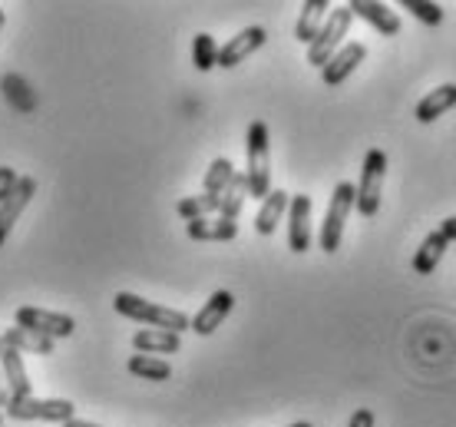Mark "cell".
<instances>
[{
    "label": "cell",
    "instance_id": "obj_1",
    "mask_svg": "<svg viewBox=\"0 0 456 427\" xmlns=\"http://www.w3.org/2000/svg\"><path fill=\"white\" fill-rule=\"evenodd\" d=\"M113 308L133 322H142L149 328H162V332H172V335H183L192 318H185V312H175V308H166V305H156V301H146L133 295V292H119L113 299Z\"/></svg>",
    "mask_w": 456,
    "mask_h": 427
},
{
    "label": "cell",
    "instance_id": "obj_2",
    "mask_svg": "<svg viewBox=\"0 0 456 427\" xmlns=\"http://www.w3.org/2000/svg\"><path fill=\"white\" fill-rule=\"evenodd\" d=\"M245 152H248V199H265L272 193V143H268V127L262 119H255L248 127L245 139Z\"/></svg>",
    "mask_w": 456,
    "mask_h": 427
},
{
    "label": "cell",
    "instance_id": "obj_3",
    "mask_svg": "<svg viewBox=\"0 0 456 427\" xmlns=\"http://www.w3.org/2000/svg\"><path fill=\"white\" fill-rule=\"evenodd\" d=\"M384 176H387V152L384 150H367L364 169H361V183L354 185L357 196L354 206L364 219H374L380 209V193H384Z\"/></svg>",
    "mask_w": 456,
    "mask_h": 427
},
{
    "label": "cell",
    "instance_id": "obj_4",
    "mask_svg": "<svg viewBox=\"0 0 456 427\" xmlns=\"http://www.w3.org/2000/svg\"><path fill=\"white\" fill-rule=\"evenodd\" d=\"M354 196H357L354 183H338V185H334L331 202H328V212H324V222H321V235H318L321 249H324L328 255L341 249L344 226H347V216H351V209H354Z\"/></svg>",
    "mask_w": 456,
    "mask_h": 427
},
{
    "label": "cell",
    "instance_id": "obj_5",
    "mask_svg": "<svg viewBox=\"0 0 456 427\" xmlns=\"http://www.w3.org/2000/svg\"><path fill=\"white\" fill-rule=\"evenodd\" d=\"M351 21H354V13H351L347 4H344V7H331L324 27H321L318 37L308 44V63L311 67H324V63L341 50L344 37H347V30H351Z\"/></svg>",
    "mask_w": 456,
    "mask_h": 427
},
{
    "label": "cell",
    "instance_id": "obj_6",
    "mask_svg": "<svg viewBox=\"0 0 456 427\" xmlns=\"http://www.w3.org/2000/svg\"><path fill=\"white\" fill-rule=\"evenodd\" d=\"M13 421H57L67 424L69 417H77V407L67 398H11V405L4 407Z\"/></svg>",
    "mask_w": 456,
    "mask_h": 427
},
{
    "label": "cell",
    "instance_id": "obj_7",
    "mask_svg": "<svg viewBox=\"0 0 456 427\" xmlns=\"http://www.w3.org/2000/svg\"><path fill=\"white\" fill-rule=\"evenodd\" d=\"M17 328H27V332H37V335H46V338H69L77 332V318L73 315H63V312H46V308H30V305H20L17 312Z\"/></svg>",
    "mask_w": 456,
    "mask_h": 427
},
{
    "label": "cell",
    "instance_id": "obj_8",
    "mask_svg": "<svg viewBox=\"0 0 456 427\" xmlns=\"http://www.w3.org/2000/svg\"><path fill=\"white\" fill-rule=\"evenodd\" d=\"M34 196H37V179L34 176H20L11 196L0 202V245L7 242L11 229L17 226V219L23 216V209L30 206V199Z\"/></svg>",
    "mask_w": 456,
    "mask_h": 427
},
{
    "label": "cell",
    "instance_id": "obj_9",
    "mask_svg": "<svg viewBox=\"0 0 456 427\" xmlns=\"http://www.w3.org/2000/svg\"><path fill=\"white\" fill-rule=\"evenodd\" d=\"M265 40H268L265 27H245V30H239L225 46H218V67L222 70L239 67L241 60H248L255 50H262Z\"/></svg>",
    "mask_w": 456,
    "mask_h": 427
},
{
    "label": "cell",
    "instance_id": "obj_10",
    "mask_svg": "<svg viewBox=\"0 0 456 427\" xmlns=\"http://www.w3.org/2000/svg\"><path fill=\"white\" fill-rule=\"evenodd\" d=\"M311 196H291L288 202V245L291 252H308L311 249Z\"/></svg>",
    "mask_w": 456,
    "mask_h": 427
},
{
    "label": "cell",
    "instance_id": "obj_11",
    "mask_svg": "<svg viewBox=\"0 0 456 427\" xmlns=\"http://www.w3.org/2000/svg\"><path fill=\"white\" fill-rule=\"evenodd\" d=\"M367 57V46L364 44H357V40H351V44H344L338 53H334L324 67H321V80L328 83V86H341L347 77H351L354 70L364 63Z\"/></svg>",
    "mask_w": 456,
    "mask_h": 427
},
{
    "label": "cell",
    "instance_id": "obj_12",
    "mask_svg": "<svg viewBox=\"0 0 456 427\" xmlns=\"http://www.w3.org/2000/svg\"><path fill=\"white\" fill-rule=\"evenodd\" d=\"M232 305H235V295H232V292H225V289L212 292V299H208L206 305H202V312L189 322V328H192L195 335L208 338L216 328H222V322H225L228 312H232Z\"/></svg>",
    "mask_w": 456,
    "mask_h": 427
},
{
    "label": "cell",
    "instance_id": "obj_13",
    "mask_svg": "<svg viewBox=\"0 0 456 427\" xmlns=\"http://www.w3.org/2000/svg\"><path fill=\"white\" fill-rule=\"evenodd\" d=\"M347 7H351L354 17H361V21H367L374 30H380V37L400 34V17H397V11H390L387 4H380V0H351Z\"/></svg>",
    "mask_w": 456,
    "mask_h": 427
},
{
    "label": "cell",
    "instance_id": "obj_14",
    "mask_svg": "<svg viewBox=\"0 0 456 427\" xmlns=\"http://www.w3.org/2000/svg\"><path fill=\"white\" fill-rule=\"evenodd\" d=\"M0 371H4V384H7L11 398H30V394H34V384L27 378L20 351H13V348L4 345V341H0Z\"/></svg>",
    "mask_w": 456,
    "mask_h": 427
},
{
    "label": "cell",
    "instance_id": "obj_15",
    "mask_svg": "<svg viewBox=\"0 0 456 427\" xmlns=\"http://www.w3.org/2000/svg\"><path fill=\"white\" fill-rule=\"evenodd\" d=\"M185 232H189V239H192V242H232V239L239 235V222L208 216V219L185 222Z\"/></svg>",
    "mask_w": 456,
    "mask_h": 427
},
{
    "label": "cell",
    "instance_id": "obj_16",
    "mask_svg": "<svg viewBox=\"0 0 456 427\" xmlns=\"http://www.w3.org/2000/svg\"><path fill=\"white\" fill-rule=\"evenodd\" d=\"M288 202H291V196H288L285 189H272V193L262 199V209H258V216H255V232H258V235H274L278 222L288 216Z\"/></svg>",
    "mask_w": 456,
    "mask_h": 427
},
{
    "label": "cell",
    "instance_id": "obj_17",
    "mask_svg": "<svg viewBox=\"0 0 456 427\" xmlns=\"http://www.w3.org/2000/svg\"><path fill=\"white\" fill-rule=\"evenodd\" d=\"M133 348H136L139 355H175L179 348H183V338L172 335V332H162V328H142L133 335Z\"/></svg>",
    "mask_w": 456,
    "mask_h": 427
},
{
    "label": "cell",
    "instance_id": "obj_18",
    "mask_svg": "<svg viewBox=\"0 0 456 427\" xmlns=\"http://www.w3.org/2000/svg\"><path fill=\"white\" fill-rule=\"evenodd\" d=\"M453 106H456V83H444V86H436L434 93L423 96L420 103H417V110H413V116L420 123H434L446 110H453Z\"/></svg>",
    "mask_w": 456,
    "mask_h": 427
},
{
    "label": "cell",
    "instance_id": "obj_19",
    "mask_svg": "<svg viewBox=\"0 0 456 427\" xmlns=\"http://www.w3.org/2000/svg\"><path fill=\"white\" fill-rule=\"evenodd\" d=\"M446 249H450V242L444 239V232L434 229V232H430V235H427V239L420 242L417 255H413V272H417V275H434Z\"/></svg>",
    "mask_w": 456,
    "mask_h": 427
},
{
    "label": "cell",
    "instance_id": "obj_20",
    "mask_svg": "<svg viewBox=\"0 0 456 427\" xmlns=\"http://www.w3.org/2000/svg\"><path fill=\"white\" fill-rule=\"evenodd\" d=\"M328 13H331V4H328V0H308V4L301 7V17H297V23H295L297 40H301V44H311V40L318 37L321 27H324V21H328Z\"/></svg>",
    "mask_w": 456,
    "mask_h": 427
},
{
    "label": "cell",
    "instance_id": "obj_21",
    "mask_svg": "<svg viewBox=\"0 0 456 427\" xmlns=\"http://www.w3.org/2000/svg\"><path fill=\"white\" fill-rule=\"evenodd\" d=\"M0 341L11 345L13 351H20V355H53V338L27 332V328H7L0 335Z\"/></svg>",
    "mask_w": 456,
    "mask_h": 427
},
{
    "label": "cell",
    "instance_id": "obj_22",
    "mask_svg": "<svg viewBox=\"0 0 456 427\" xmlns=\"http://www.w3.org/2000/svg\"><path fill=\"white\" fill-rule=\"evenodd\" d=\"M245 199H248V176L235 173L232 176V183L225 185V193L218 196V219H228V222L239 219Z\"/></svg>",
    "mask_w": 456,
    "mask_h": 427
},
{
    "label": "cell",
    "instance_id": "obj_23",
    "mask_svg": "<svg viewBox=\"0 0 456 427\" xmlns=\"http://www.w3.org/2000/svg\"><path fill=\"white\" fill-rule=\"evenodd\" d=\"M129 374H136L142 382H169L172 378V365L162 358H152V355H133L126 361Z\"/></svg>",
    "mask_w": 456,
    "mask_h": 427
},
{
    "label": "cell",
    "instance_id": "obj_24",
    "mask_svg": "<svg viewBox=\"0 0 456 427\" xmlns=\"http://www.w3.org/2000/svg\"><path fill=\"white\" fill-rule=\"evenodd\" d=\"M175 212H179L185 222L208 219V216L218 212V196H208V193H202V196H185L175 202Z\"/></svg>",
    "mask_w": 456,
    "mask_h": 427
},
{
    "label": "cell",
    "instance_id": "obj_25",
    "mask_svg": "<svg viewBox=\"0 0 456 427\" xmlns=\"http://www.w3.org/2000/svg\"><path fill=\"white\" fill-rule=\"evenodd\" d=\"M232 176H235L232 160H225V156L212 160V166L206 169V193L208 196H222V193H225V185L232 183Z\"/></svg>",
    "mask_w": 456,
    "mask_h": 427
},
{
    "label": "cell",
    "instance_id": "obj_26",
    "mask_svg": "<svg viewBox=\"0 0 456 427\" xmlns=\"http://www.w3.org/2000/svg\"><path fill=\"white\" fill-rule=\"evenodd\" d=\"M192 60H195V70H202L208 73L212 67H218V44L212 34H195L192 40Z\"/></svg>",
    "mask_w": 456,
    "mask_h": 427
},
{
    "label": "cell",
    "instance_id": "obj_27",
    "mask_svg": "<svg viewBox=\"0 0 456 427\" xmlns=\"http://www.w3.org/2000/svg\"><path fill=\"white\" fill-rule=\"evenodd\" d=\"M403 11H411L427 27H440L444 23V7L434 4V0H403Z\"/></svg>",
    "mask_w": 456,
    "mask_h": 427
},
{
    "label": "cell",
    "instance_id": "obj_28",
    "mask_svg": "<svg viewBox=\"0 0 456 427\" xmlns=\"http://www.w3.org/2000/svg\"><path fill=\"white\" fill-rule=\"evenodd\" d=\"M17 179H20V176H17V169H11V166H0V202L13 193Z\"/></svg>",
    "mask_w": 456,
    "mask_h": 427
},
{
    "label": "cell",
    "instance_id": "obj_29",
    "mask_svg": "<svg viewBox=\"0 0 456 427\" xmlns=\"http://www.w3.org/2000/svg\"><path fill=\"white\" fill-rule=\"evenodd\" d=\"M347 427H374V411L370 407H361V411H354Z\"/></svg>",
    "mask_w": 456,
    "mask_h": 427
},
{
    "label": "cell",
    "instance_id": "obj_30",
    "mask_svg": "<svg viewBox=\"0 0 456 427\" xmlns=\"http://www.w3.org/2000/svg\"><path fill=\"white\" fill-rule=\"evenodd\" d=\"M440 232H444L446 242H456V216H450V219L440 222Z\"/></svg>",
    "mask_w": 456,
    "mask_h": 427
},
{
    "label": "cell",
    "instance_id": "obj_31",
    "mask_svg": "<svg viewBox=\"0 0 456 427\" xmlns=\"http://www.w3.org/2000/svg\"><path fill=\"white\" fill-rule=\"evenodd\" d=\"M63 427H103V424H93V421H80V417H69Z\"/></svg>",
    "mask_w": 456,
    "mask_h": 427
},
{
    "label": "cell",
    "instance_id": "obj_32",
    "mask_svg": "<svg viewBox=\"0 0 456 427\" xmlns=\"http://www.w3.org/2000/svg\"><path fill=\"white\" fill-rule=\"evenodd\" d=\"M11 405V391H7V384H0V407Z\"/></svg>",
    "mask_w": 456,
    "mask_h": 427
},
{
    "label": "cell",
    "instance_id": "obj_33",
    "mask_svg": "<svg viewBox=\"0 0 456 427\" xmlns=\"http://www.w3.org/2000/svg\"><path fill=\"white\" fill-rule=\"evenodd\" d=\"M288 427H314V424H308V421H297V424H288Z\"/></svg>",
    "mask_w": 456,
    "mask_h": 427
},
{
    "label": "cell",
    "instance_id": "obj_34",
    "mask_svg": "<svg viewBox=\"0 0 456 427\" xmlns=\"http://www.w3.org/2000/svg\"><path fill=\"white\" fill-rule=\"evenodd\" d=\"M4 21H7V13H4V11H0V27H4Z\"/></svg>",
    "mask_w": 456,
    "mask_h": 427
},
{
    "label": "cell",
    "instance_id": "obj_35",
    "mask_svg": "<svg viewBox=\"0 0 456 427\" xmlns=\"http://www.w3.org/2000/svg\"><path fill=\"white\" fill-rule=\"evenodd\" d=\"M0 424H4V411H0Z\"/></svg>",
    "mask_w": 456,
    "mask_h": 427
},
{
    "label": "cell",
    "instance_id": "obj_36",
    "mask_svg": "<svg viewBox=\"0 0 456 427\" xmlns=\"http://www.w3.org/2000/svg\"><path fill=\"white\" fill-rule=\"evenodd\" d=\"M0 382H4V378H0Z\"/></svg>",
    "mask_w": 456,
    "mask_h": 427
}]
</instances>
